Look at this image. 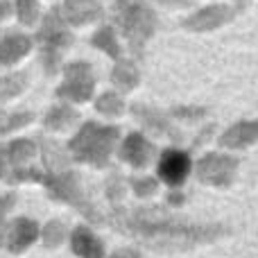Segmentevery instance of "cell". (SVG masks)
Returning <instances> with one entry per match:
<instances>
[{
	"mask_svg": "<svg viewBox=\"0 0 258 258\" xmlns=\"http://www.w3.org/2000/svg\"><path fill=\"white\" fill-rule=\"evenodd\" d=\"M107 222L116 231L136 238L143 245L156 251H183L200 245H211L227 236L222 224H197L181 215L172 213L165 206H113Z\"/></svg>",
	"mask_w": 258,
	"mask_h": 258,
	"instance_id": "1",
	"label": "cell"
},
{
	"mask_svg": "<svg viewBox=\"0 0 258 258\" xmlns=\"http://www.w3.org/2000/svg\"><path fill=\"white\" fill-rule=\"evenodd\" d=\"M122 132L118 125H104L98 120L82 122V127L68 138L66 147L73 161L91 165V168H107L111 156L120 145Z\"/></svg>",
	"mask_w": 258,
	"mask_h": 258,
	"instance_id": "2",
	"label": "cell"
},
{
	"mask_svg": "<svg viewBox=\"0 0 258 258\" xmlns=\"http://www.w3.org/2000/svg\"><path fill=\"white\" fill-rule=\"evenodd\" d=\"M41 186L45 188L50 200L63 202V204L73 206L80 215H84L89 220V224H102L107 222V215H102L98 211V206L91 202L89 192H86L82 177L77 170L66 168L61 172H48Z\"/></svg>",
	"mask_w": 258,
	"mask_h": 258,
	"instance_id": "3",
	"label": "cell"
},
{
	"mask_svg": "<svg viewBox=\"0 0 258 258\" xmlns=\"http://www.w3.org/2000/svg\"><path fill=\"white\" fill-rule=\"evenodd\" d=\"M113 21L118 30L127 39L129 50L134 54H141L147 39L154 34L156 16L143 0H116L113 5Z\"/></svg>",
	"mask_w": 258,
	"mask_h": 258,
	"instance_id": "4",
	"label": "cell"
},
{
	"mask_svg": "<svg viewBox=\"0 0 258 258\" xmlns=\"http://www.w3.org/2000/svg\"><path fill=\"white\" fill-rule=\"evenodd\" d=\"M36 43L41 48V63L45 68V75H57L61 57L73 43V34L68 32V23L59 9H52L41 23V30L36 34Z\"/></svg>",
	"mask_w": 258,
	"mask_h": 258,
	"instance_id": "5",
	"label": "cell"
},
{
	"mask_svg": "<svg viewBox=\"0 0 258 258\" xmlns=\"http://www.w3.org/2000/svg\"><path fill=\"white\" fill-rule=\"evenodd\" d=\"M240 170V159L236 154L227 152H206L195 161V172L197 181L211 188H229L238 177Z\"/></svg>",
	"mask_w": 258,
	"mask_h": 258,
	"instance_id": "6",
	"label": "cell"
},
{
	"mask_svg": "<svg viewBox=\"0 0 258 258\" xmlns=\"http://www.w3.org/2000/svg\"><path fill=\"white\" fill-rule=\"evenodd\" d=\"M95 93V75L91 63L86 61H71L63 66V82L57 86L54 95L63 102L84 104Z\"/></svg>",
	"mask_w": 258,
	"mask_h": 258,
	"instance_id": "7",
	"label": "cell"
},
{
	"mask_svg": "<svg viewBox=\"0 0 258 258\" xmlns=\"http://www.w3.org/2000/svg\"><path fill=\"white\" fill-rule=\"evenodd\" d=\"M192 156L188 150L181 147H165L159 152L156 159V177L161 183H165L168 188H181L188 181V177L192 174Z\"/></svg>",
	"mask_w": 258,
	"mask_h": 258,
	"instance_id": "8",
	"label": "cell"
},
{
	"mask_svg": "<svg viewBox=\"0 0 258 258\" xmlns=\"http://www.w3.org/2000/svg\"><path fill=\"white\" fill-rule=\"evenodd\" d=\"M129 113L136 118V122L143 127V132L147 136H159V138H168L172 143H181L183 141V132L174 125V118L170 116V111H161L156 107L143 102H134L129 107Z\"/></svg>",
	"mask_w": 258,
	"mask_h": 258,
	"instance_id": "9",
	"label": "cell"
},
{
	"mask_svg": "<svg viewBox=\"0 0 258 258\" xmlns=\"http://www.w3.org/2000/svg\"><path fill=\"white\" fill-rule=\"evenodd\" d=\"M118 159L122 163H127L132 170H147L152 165V161L159 159V147L154 145V141L147 138L145 132H129L127 136L120 138L118 145Z\"/></svg>",
	"mask_w": 258,
	"mask_h": 258,
	"instance_id": "10",
	"label": "cell"
},
{
	"mask_svg": "<svg viewBox=\"0 0 258 258\" xmlns=\"http://www.w3.org/2000/svg\"><path fill=\"white\" fill-rule=\"evenodd\" d=\"M39 154V143L34 138H14L9 143H0V181H5L14 168L30 165Z\"/></svg>",
	"mask_w": 258,
	"mask_h": 258,
	"instance_id": "11",
	"label": "cell"
},
{
	"mask_svg": "<svg viewBox=\"0 0 258 258\" xmlns=\"http://www.w3.org/2000/svg\"><path fill=\"white\" fill-rule=\"evenodd\" d=\"M41 238V227L36 220L18 215V218L9 220L7 231H5V247L9 254H25L32 245Z\"/></svg>",
	"mask_w": 258,
	"mask_h": 258,
	"instance_id": "12",
	"label": "cell"
},
{
	"mask_svg": "<svg viewBox=\"0 0 258 258\" xmlns=\"http://www.w3.org/2000/svg\"><path fill=\"white\" fill-rule=\"evenodd\" d=\"M258 143V118L256 120H238L227 127L218 138V145L229 152L249 150Z\"/></svg>",
	"mask_w": 258,
	"mask_h": 258,
	"instance_id": "13",
	"label": "cell"
},
{
	"mask_svg": "<svg viewBox=\"0 0 258 258\" xmlns=\"http://www.w3.org/2000/svg\"><path fill=\"white\" fill-rule=\"evenodd\" d=\"M68 242H71V251L77 258H107L102 238L89 224H80V227L73 229Z\"/></svg>",
	"mask_w": 258,
	"mask_h": 258,
	"instance_id": "14",
	"label": "cell"
},
{
	"mask_svg": "<svg viewBox=\"0 0 258 258\" xmlns=\"http://www.w3.org/2000/svg\"><path fill=\"white\" fill-rule=\"evenodd\" d=\"M39 154L41 161H43V170L45 172H61V170L71 168V152L68 147H61L54 138H39Z\"/></svg>",
	"mask_w": 258,
	"mask_h": 258,
	"instance_id": "15",
	"label": "cell"
},
{
	"mask_svg": "<svg viewBox=\"0 0 258 258\" xmlns=\"http://www.w3.org/2000/svg\"><path fill=\"white\" fill-rule=\"evenodd\" d=\"M30 50V36L21 34V32H0V63L3 66H12V63L21 61Z\"/></svg>",
	"mask_w": 258,
	"mask_h": 258,
	"instance_id": "16",
	"label": "cell"
},
{
	"mask_svg": "<svg viewBox=\"0 0 258 258\" xmlns=\"http://www.w3.org/2000/svg\"><path fill=\"white\" fill-rule=\"evenodd\" d=\"M80 122V111L71 107V102H59L54 107H50L43 116V127L52 134H66L71 132V127H75Z\"/></svg>",
	"mask_w": 258,
	"mask_h": 258,
	"instance_id": "17",
	"label": "cell"
},
{
	"mask_svg": "<svg viewBox=\"0 0 258 258\" xmlns=\"http://www.w3.org/2000/svg\"><path fill=\"white\" fill-rule=\"evenodd\" d=\"M61 14L68 25H86L102 16V7L95 0H63Z\"/></svg>",
	"mask_w": 258,
	"mask_h": 258,
	"instance_id": "18",
	"label": "cell"
},
{
	"mask_svg": "<svg viewBox=\"0 0 258 258\" xmlns=\"http://www.w3.org/2000/svg\"><path fill=\"white\" fill-rule=\"evenodd\" d=\"M111 84L118 89V93H132L138 84H141V71L134 61L129 59H118L116 66L111 71Z\"/></svg>",
	"mask_w": 258,
	"mask_h": 258,
	"instance_id": "19",
	"label": "cell"
},
{
	"mask_svg": "<svg viewBox=\"0 0 258 258\" xmlns=\"http://www.w3.org/2000/svg\"><path fill=\"white\" fill-rule=\"evenodd\" d=\"M95 111L100 113V116L104 118H122L127 111V104L125 100H122L120 93H116V91H104V93H100L98 98H95Z\"/></svg>",
	"mask_w": 258,
	"mask_h": 258,
	"instance_id": "20",
	"label": "cell"
},
{
	"mask_svg": "<svg viewBox=\"0 0 258 258\" xmlns=\"http://www.w3.org/2000/svg\"><path fill=\"white\" fill-rule=\"evenodd\" d=\"M68 236H71V231H68V227L61 220H48V222L43 224V229H41V240H43L45 249H57V247H61L63 242L68 240Z\"/></svg>",
	"mask_w": 258,
	"mask_h": 258,
	"instance_id": "21",
	"label": "cell"
},
{
	"mask_svg": "<svg viewBox=\"0 0 258 258\" xmlns=\"http://www.w3.org/2000/svg\"><path fill=\"white\" fill-rule=\"evenodd\" d=\"M127 186L138 200H150L159 192V177H152V174H132L127 177Z\"/></svg>",
	"mask_w": 258,
	"mask_h": 258,
	"instance_id": "22",
	"label": "cell"
},
{
	"mask_svg": "<svg viewBox=\"0 0 258 258\" xmlns=\"http://www.w3.org/2000/svg\"><path fill=\"white\" fill-rule=\"evenodd\" d=\"M27 80H30V75H27L25 71L12 73V75H7L5 80H0V104L18 98V95L27 89Z\"/></svg>",
	"mask_w": 258,
	"mask_h": 258,
	"instance_id": "23",
	"label": "cell"
},
{
	"mask_svg": "<svg viewBox=\"0 0 258 258\" xmlns=\"http://www.w3.org/2000/svg\"><path fill=\"white\" fill-rule=\"evenodd\" d=\"M91 45L102 50V52H107L111 59H120V43H118V39H116L113 27H109V25L100 27V30L93 34V39H91Z\"/></svg>",
	"mask_w": 258,
	"mask_h": 258,
	"instance_id": "24",
	"label": "cell"
},
{
	"mask_svg": "<svg viewBox=\"0 0 258 258\" xmlns=\"http://www.w3.org/2000/svg\"><path fill=\"white\" fill-rule=\"evenodd\" d=\"M227 18V14L222 12V7H211L206 12H200L197 16H192L190 21H186L188 30H213Z\"/></svg>",
	"mask_w": 258,
	"mask_h": 258,
	"instance_id": "25",
	"label": "cell"
},
{
	"mask_svg": "<svg viewBox=\"0 0 258 258\" xmlns=\"http://www.w3.org/2000/svg\"><path fill=\"white\" fill-rule=\"evenodd\" d=\"M170 116L177 122H200L209 116V109L197 107V104H179V107L170 109Z\"/></svg>",
	"mask_w": 258,
	"mask_h": 258,
	"instance_id": "26",
	"label": "cell"
},
{
	"mask_svg": "<svg viewBox=\"0 0 258 258\" xmlns=\"http://www.w3.org/2000/svg\"><path fill=\"white\" fill-rule=\"evenodd\" d=\"M125 183H127V179L125 177H120L118 172H111L109 174V179H107V197H109V202H111L113 206H118L122 202V197H125Z\"/></svg>",
	"mask_w": 258,
	"mask_h": 258,
	"instance_id": "27",
	"label": "cell"
},
{
	"mask_svg": "<svg viewBox=\"0 0 258 258\" xmlns=\"http://www.w3.org/2000/svg\"><path fill=\"white\" fill-rule=\"evenodd\" d=\"M16 14L23 25H34L39 18V3L36 0H16Z\"/></svg>",
	"mask_w": 258,
	"mask_h": 258,
	"instance_id": "28",
	"label": "cell"
},
{
	"mask_svg": "<svg viewBox=\"0 0 258 258\" xmlns=\"http://www.w3.org/2000/svg\"><path fill=\"white\" fill-rule=\"evenodd\" d=\"M16 204V192H5L0 195V245H5V231H7V215Z\"/></svg>",
	"mask_w": 258,
	"mask_h": 258,
	"instance_id": "29",
	"label": "cell"
},
{
	"mask_svg": "<svg viewBox=\"0 0 258 258\" xmlns=\"http://www.w3.org/2000/svg\"><path fill=\"white\" fill-rule=\"evenodd\" d=\"M186 192L181 190V188H170L168 195H165V202H168L170 209H181L183 204H186Z\"/></svg>",
	"mask_w": 258,
	"mask_h": 258,
	"instance_id": "30",
	"label": "cell"
},
{
	"mask_svg": "<svg viewBox=\"0 0 258 258\" xmlns=\"http://www.w3.org/2000/svg\"><path fill=\"white\" fill-rule=\"evenodd\" d=\"M109 258H143L136 247H118Z\"/></svg>",
	"mask_w": 258,
	"mask_h": 258,
	"instance_id": "31",
	"label": "cell"
},
{
	"mask_svg": "<svg viewBox=\"0 0 258 258\" xmlns=\"http://www.w3.org/2000/svg\"><path fill=\"white\" fill-rule=\"evenodd\" d=\"M213 132H215V125H206V127L200 132V134H197V138H195V143H192V145H195V147H200L204 141H209V138H211V134H213Z\"/></svg>",
	"mask_w": 258,
	"mask_h": 258,
	"instance_id": "32",
	"label": "cell"
},
{
	"mask_svg": "<svg viewBox=\"0 0 258 258\" xmlns=\"http://www.w3.org/2000/svg\"><path fill=\"white\" fill-rule=\"evenodd\" d=\"M9 132V113H5L3 109H0V136H7Z\"/></svg>",
	"mask_w": 258,
	"mask_h": 258,
	"instance_id": "33",
	"label": "cell"
},
{
	"mask_svg": "<svg viewBox=\"0 0 258 258\" xmlns=\"http://www.w3.org/2000/svg\"><path fill=\"white\" fill-rule=\"evenodd\" d=\"M9 7H12L9 3H0V18L7 16V14H9Z\"/></svg>",
	"mask_w": 258,
	"mask_h": 258,
	"instance_id": "34",
	"label": "cell"
},
{
	"mask_svg": "<svg viewBox=\"0 0 258 258\" xmlns=\"http://www.w3.org/2000/svg\"><path fill=\"white\" fill-rule=\"evenodd\" d=\"M161 3H186V0H161Z\"/></svg>",
	"mask_w": 258,
	"mask_h": 258,
	"instance_id": "35",
	"label": "cell"
}]
</instances>
